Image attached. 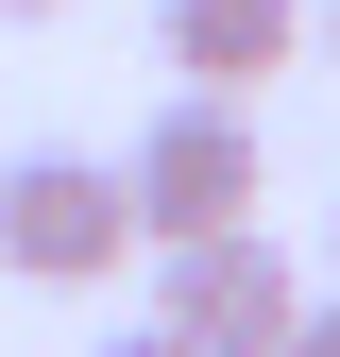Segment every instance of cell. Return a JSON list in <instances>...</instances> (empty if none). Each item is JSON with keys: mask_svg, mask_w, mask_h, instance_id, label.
<instances>
[{"mask_svg": "<svg viewBox=\"0 0 340 357\" xmlns=\"http://www.w3.org/2000/svg\"><path fill=\"white\" fill-rule=\"evenodd\" d=\"M119 204H137V255L238 238V221L272 204V137H255V102H187V85H170V102H153V137L119 153Z\"/></svg>", "mask_w": 340, "mask_h": 357, "instance_id": "1", "label": "cell"}, {"mask_svg": "<svg viewBox=\"0 0 340 357\" xmlns=\"http://www.w3.org/2000/svg\"><path fill=\"white\" fill-rule=\"evenodd\" d=\"M119 255H137L119 153H17V170H0V273H17V289H102Z\"/></svg>", "mask_w": 340, "mask_h": 357, "instance_id": "2", "label": "cell"}, {"mask_svg": "<svg viewBox=\"0 0 340 357\" xmlns=\"http://www.w3.org/2000/svg\"><path fill=\"white\" fill-rule=\"evenodd\" d=\"M153 324L187 340V357H289V324H307V273L272 255V221H238V238L153 255Z\"/></svg>", "mask_w": 340, "mask_h": 357, "instance_id": "3", "label": "cell"}, {"mask_svg": "<svg viewBox=\"0 0 340 357\" xmlns=\"http://www.w3.org/2000/svg\"><path fill=\"white\" fill-rule=\"evenodd\" d=\"M153 52L187 102H255L272 68H307V0H153Z\"/></svg>", "mask_w": 340, "mask_h": 357, "instance_id": "4", "label": "cell"}, {"mask_svg": "<svg viewBox=\"0 0 340 357\" xmlns=\"http://www.w3.org/2000/svg\"><path fill=\"white\" fill-rule=\"evenodd\" d=\"M85 357H187V340H170V324H119V340H85Z\"/></svg>", "mask_w": 340, "mask_h": 357, "instance_id": "5", "label": "cell"}, {"mask_svg": "<svg viewBox=\"0 0 340 357\" xmlns=\"http://www.w3.org/2000/svg\"><path fill=\"white\" fill-rule=\"evenodd\" d=\"M289 357H340V306H307V324H289Z\"/></svg>", "mask_w": 340, "mask_h": 357, "instance_id": "6", "label": "cell"}, {"mask_svg": "<svg viewBox=\"0 0 340 357\" xmlns=\"http://www.w3.org/2000/svg\"><path fill=\"white\" fill-rule=\"evenodd\" d=\"M0 17H68V0H0Z\"/></svg>", "mask_w": 340, "mask_h": 357, "instance_id": "7", "label": "cell"}, {"mask_svg": "<svg viewBox=\"0 0 340 357\" xmlns=\"http://www.w3.org/2000/svg\"><path fill=\"white\" fill-rule=\"evenodd\" d=\"M307 34H323V52H340V0H323V17H307Z\"/></svg>", "mask_w": 340, "mask_h": 357, "instance_id": "8", "label": "cell"}]
</instances>
